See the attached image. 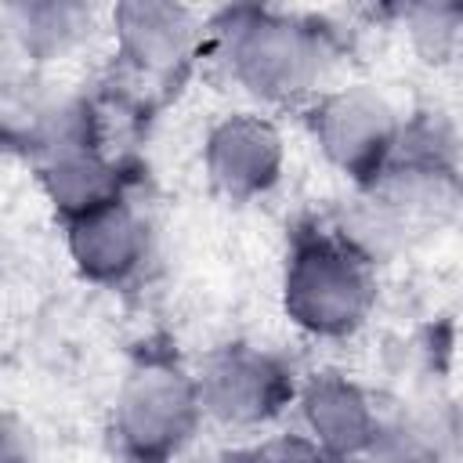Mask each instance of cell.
I'll use <instances>...</instances> for the list:
<instances>
[{
    "instance_id": "obj_11",
    "label": "cell",
    "mask_w": 463,
    "mask_h": 463,
    "mask_svg": "<svg viewBox=\"0 0 463 463\" xmlns=\"http://www.w3.org/2000/svg\"><path fill=\"white\" fill-rule=\"evenodd\" d=\"M0 33L11 51L36 72H47L105 36V7L76 0H18L0 4Z\"/></svg>"
},
{
    "instance_id": "obj_13",
    "label": "cell",
    "mask_w": 463,
    "mask_h": 463,
    "mask_svg": "<svg viewBox=\"0 0 463 463\" xmlns=\"http://www.w3.org/2000/svg\"><path fill=\"white\" fill-rule=\"evenodd\" d=\"M394 29L416 54V61L441 69L459 54L463 40V11L459 4H398L391 7Z\"/></svg>"
},
{
    "instance_id": "obj_14",
    "label": "cell",
    "mask_w": 463,
    "mask_h": 463,
    "mask_svg": "<svg viewBox=\"0 0 463 463\" xmlns=\"http://www.w3.org/2000/svg\"><path fill=\"white\" fill-rule=\"evenodd\" d=\"M232 463H333L304 430L297 427H268L250 434L235 452Z\"/></svg>"
},
{
    "instance_id": "obj_9",
    "label": "cell",
    "mask_w": 463,
    "mask_h": 463,
    "mask_svg": "<svg viewBox=\"0 0 463 463\" xmlns=\"http://www.w3.org/2000/svg\"><path fill=\"white\" fill-rule=\"evenodd\" d=\"M297 430H304L333 463H358L376 438L383 405L351 373L322 365L300 373L293 409Z\"/></svg>"
},
{
    "instance_id": "obj_4",
    "label": "cell",
    "mask_w": 463,
    "mask_h": 463,
    "mask_svg": "<svg viewBox=\"0 0 463 463\" xmlns=\"http://www.w3.org/2000/svg\"><path fill=\"white\" fill-rule=\"evenodd\" d=\"M112 80L127 105L159 101L177 90L206 51V7L181 0H119L105 7Z\"/></svg>"
},
{
    "instance_id": "obj_12",
    "label": "cell",
    "mask_w": 463,
    "mask_h": 463,
    "mask_svg": "<svg viewBox=\"0 0 463 463\" xmlns=\"http://www.w3.org/2000/svg\"><path fill=\"white\" fill-rule=\"evenodd\" d=\"M358 463H452V434L434 412L383 409L376 438Z\"/></svg>"
},
{
    "instance_id": "obj_10",
    "label": "cell",
    "mask_w": 463,
    "mask_h": 463,
    "mask_svg": "<svg viewBox=\"0 0 463 463\" xmlns=\"http://www.w3.org/2000/svg\"><path fill=\"white\" fill-rule=\"evenodd\" d=\"M33 166L36 188L58 224H69L119 195H130V170L109 141H83L40 156Z\"/></svg>"
},
{
    "instance_id": "obj_3",
    "label": "cell",
    "mask_w": 463,
    "mask_h": 463,
    "mask_svg": "<svg viewBox=\"0 0 463 463\" xmlns=\"http://www.w3.org/2000/svg\"><path fill=\"white\" fill-rule=\"evenodd\" d=\"M206 427L192 362L170 347H141L109 402V438L123 463H181Z\"/></svg>"
},
{
    "instance_id": "obj_7",
    "label": "cell",
    "mask_w": 463,
    "mask_h": 463,
    "mask_svg": "<svg viewBox=\"0 0 463 463\" xmlns=\"http://www.w3.org/2000/svg\"><path fill=\"white\" fill-rule=\"evenodd\" d=\"M199 166L213 195L224 203H260L289 166V137L282 119L250 105H232L213 116L199 141Z\"/></svg>"
},
{
    "instance_id": "obj_6",
    "label": "cell",
    "mask_w": 463,
    "mask_h": 463,
    "mask_svg": "<svg viewBox=\"0 0 463 463\" xmlns=\"http://www.w3.org/2000/svg\"><path fill=\"white\" fill-rule=\"evenodd\" d=\"M192 373L206 427L242 438L275 427L293 409L300 383V369L279 347L257 340H224L192 362Z\"/></svg>"
},
{
    "instance_id": "obj_5",
    "label": "cell",
    "mask_w": 463,
    "mask_h": 463,
    "mask_svg": "<svg viewBox=\"0 0 463 463\" xmlns=\"http://www.w3.org/2000/svg\"><path fill=\"white\" fill-rule=\"evenodd\" d=\"M300 116L318 159L351 188H365L387 170L409 123V112L380 83L354 76L326 87Z\"/></svg>"
},
{
    "instance_id": "obj_8",
    "label": "cell",
    "mask_w": 463,
    "mask_h": 463,
    "mask_svg": "<svg viewBox=\"0 0 463 463\" xmlns=\"http://www.w3.org/2000/svg\"><path fill=\"white\" fill-rule=\"evenodd\" d=\"M61 246L76 279L98 289H127L156 253V228L130 192L61 224Z\"/></svg>"
},
{
    "instance_id": "obj_2",
    "label": "cell",
    "mask_w": 463,
    "mask_h": 463,
    "mask_svg": "<svg viewBox=\"0 0 463 463\" xmlns=\"http://www.w3.org/2000/svg\"><path fill=\"white\" fill-rule=\"evenodd\" d=\"M282 318L315 344L354 340L380 307V271L315 217L289 232L279 268Z\"/></svg>"
},
{
    "instance_id": "obj_1",
    "label": "cell",
    "mask_w": 463,
    "mask_h": 463,
    "mask_svg": "<svg viewBox=\"0 0 463 463\" xmlns=\"http://www.w3.org/2000/svg\"><path fill=\"white\" fill-rule=\"evenodd\" d=\"M351 36L315 14L271 4H232L206 11L203 65L239 98V105L282 116L304 112L344 69Z\"/></svg>"
},
{
    "instance_id": "obj_15",
    "label": "cell",
    "mask_w": 463,
    "mask_h": 463,
    "mask_svg": "<svg viewBox=\"0 0 463 463\" xmlns=\"http://www.w3.org/2000/svg\"><path fill=\"white\" fill-rule=\"evenodd\" d=\"M0 463H36L33 430L14 416H0Z\"/></svg>"
}]
</instances>
